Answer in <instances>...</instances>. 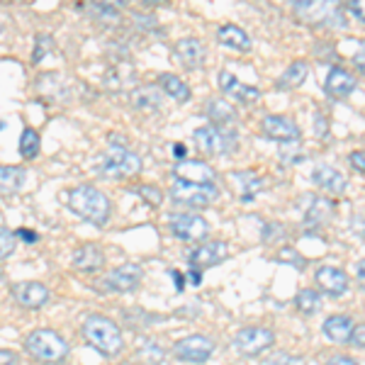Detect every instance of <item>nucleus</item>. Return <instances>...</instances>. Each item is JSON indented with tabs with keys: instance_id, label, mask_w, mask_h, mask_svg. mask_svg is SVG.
<instances>
[{
	"instance_id": "f257e3e1",
	"label": "nucleus",
	"mask_w": 365,
	"mask_h": 365,
	"mask_svg": "<svg viewBox=\"0 0 365 365\" xmlns=\"http://www.w3.org/2000/svg\"><path fill=\"white\" fill-rule=\"evenodd\" d=\"M68 207L81 220L91 222L93 227H105L113 215V202L103 190L93 185H78L68 192Z\"/></svg>"
},
{
	"instance_id": "f03ea898",
	"label": "nucleus",
	"mask_w": 365,
	"mask_h": 365,
	"mask_svg": "<svg viewBox=\"0 0 365 365\" xmlns=\"http://www.w3.org/2000/svg\"><path fill=\"white\" fill-rule=\"evenodd\" d=\"M290 10L299 22L309 27H346V15L336 0H290Z\"/></svg>"
},
{
	"instance_id": "7ed1b4c3",
	"label": "nucleus",
	"mask_w": 365,
	"mask_h": 365,
	"mask_svg": "<svg viewBox=\"0 0 365 365\" xmlns=\"http://www.w3.org/2000/svg\"><path fill=\"white\" fill-rule=\"evenodd\" d=\"M83 339L88 346H93L98 353H103L108 358L120 356L122 349H125V339H122L120 327L103 314H91L83 322Z\"/></svg>"
},
{
	"instance_id": "20e7f679",
	"label": "nucleus",
	"mask_w": 365,
	"mask_h": 365,
	"mask_svg": "<svg viewBox=\"0 0 365 365\" xmlns=\"http://www.w3.org/2000/svg\"><path fill=\"white\" fill-rule=\"evenodd\" d=\"M25 349L37 363L56 365L68 358V344L54 329H37L25 339Z\"/></svg>"
},
{
	"instance_id": "39448f33",
	"label": "nucleus",
	"mask_w": 365,
	"mask_h": 365,
	"mask_svg": "<svg viewBox=\"0 0 365 365\" xmlns=\"http://www.w3.org/2000/svg\"><path fill=\"white\" fill-rule=\"evenodd\" d=\"M141 170V158L129 151L125 144H113L108 149V154L100 158L98 163V173L105 175V178H132Z\"/></svg>"
},
{
	"instance_id": "423d86ee",
	"label": "nucleus",
	"mask_w": 365,
	"mask_h": 365,
	"mask_svg": "<svg viewBox=\"0 0 365 365\" xmlns=\"http://www.w3.org/2000/svg\"><path fill=\"white\" fill-rule=\"evenodd\" d=\"M170 197H173V205H180V207H210L217 197H220V187L215 182H190V180H173V187H170Z\"/></svg>"
},
{
	"instance_id": "0eeeda50",
	"label": "nucleus",
	"mask_w": 365,
	"mask_h": 365,
	"mask_svg": "<svg viewBox=\"0 0 365 365\" xmlns=\"http://www.w3.org/2000/svg\"><path fill=\"white\" fill-rule=\"evenodd\" d=\"M192 141H195V146L200 151H205V154H210V156H222L237 149V134H232L229 129L215 127V125L195 129Z\"/></svg>"
},
{
	"instance_id": "6e6552de",
	"label": "nucleus",
	"mask_w": 365,
	"mask_h": 365,
	"mask_svg": "<svg viewBox=\"0 0 365 365\" xmlns=\"http://www.w3.org/2000/svg\"><path fill=\"white\" fill-rule=\"evenodd\" d=\"M212 353H215V341L202 336V334L185 336L173 346V356L180 363H195V365L207 363Z\"/></svg>"
},
{
	"instance_id": "1a4fd4ad",
	"label": "nucleus",
	"mask_w": 365,
	"mask_h": 365,
	"mask_svg": "<svg viewBox=\"0 0 365 365\" xmlns=\"http://www.w3.org/2000/svg\"><path fill=\"white\" fill-rule=\"evenodd\" d=\"M275 341V334L266 327H244L234 336V349L241 356H258V353L268 351Z\"/></svg>"
},
{
	"instance_id": "9d476101",
	"label": "nucleus",
	"mask_w": 365,
	"mask_h": 365,
	"mask_svg": "<svg viewBox=\"0 0 365 365\" xmlns=\"http://www.w3.org/2000/svg\"><path fill=\"white\" fill-rule=\"evenodd\" d=\"M170 232L182 241H202L207 239L210 225L205 217L195 215V212H180V215L170 217Z\"/></svg>"
},
{
	"instance_id": "9b49d317",
	"label": "nucleus",
	"mask_w": 365,
	"mask_h": 365,
	"mask_svg": "<svg viewBox=\"0 0 365 365\" xmlns=\"http://www.w3.org/2000/svg\"><path fill=\"white\" fill-rule=\"evenodd\" d=\"M13 297H15V302L25 309H42L44 304L49 302L51 295L42 282L27 280V282H17V285H13Z\"/></svg>"
},
{
	"instance_id": "f8f14e48",
	"label": "nucleus",
	"mask_w": 365,
	"mask_h": 365,
	"mask_svg": "<svg viewBox=\"0 0 365 365\" xmlns=\"http://www.w3.org/2000/svg\"><path fill=\"white\" fill-rule=\"evenodd\" d=\"M141 282V266L137 263H125V266L110 270L105 275V287L113 292H132Z\"/></svg>"
},
{
	"instance_id": "ddd939ff",
	"label": "nucleus",
	"mask_w": 365,
	"mask_h": 365,
	"mask_svg": "<svg viewBox=\"0 0 365 365\" xmlns=\"http://www.w3.org/2000/svg\"><path fill=\"white\" fill-rule=\"evenodd\" d=\"M261 129L268 139L275 141H295L299 139V127L295 125V120L285 115H266L261 120Z\"/></svg>"
},
{
	"instance_id": "4468645a",
	"label": "nucleus",
	"mask_w": 365,
	"mask_h": 365,
	"mask_svg": "<svg viewBox=\"0 0 365 365\" xmlns=\"http://www.w3.org/2000/svg\"><path fill=\"white\" fill-rule=\"evenodd\" d=\"M220 88L227 98L237 100L241 105H253V103H258V98H261V91H258V88L241 83L237 76H232L229 71H222L220 73Z\"/></svg>"
},
{
	"instance_id": "2eb2a0df",
	"label": "nucleus",
	"mask_w": 365,
	"mask_h": 365,
	"mask_svg": "<svg viewBox=\"0 0 365 365\" xmlns=\"http://www.w3.org/2000/svg\"><path fill=\"white\" fill-rule=\"evenodd\" d=\"M229 256V246L225 241H207V244H200L195 251L190 253V266L192 268H212L217 263H222Z\"/></svg>"
},
{
	"instance_id": "dca6fc26",
	"label": "nucleus",
	"mask_w": 365,
	"mask_h": 365,
	"mask_svg": "<svg viewBox=\"0 0 365 365\" xmlns=\"http://www.w3.org/2000/svg\"><path fill=\"white\" fill-rule=\"evenodd\" d=\"M312 182H317L322 190L331 192V195H341V192H346V187H349L346 175L341 173L339 168L329 166V163H319V166L312 170Z\"/></svg>"
},
{
	"instance_id": "f3484780",
	"label": "nucleus",
	"mask_w": 365,
	"mask_h": 365,
	"mask_svg": "<svg viewBox=\"0 0 365 365\" xmlns=\"http://www.w3.org/2000/svg\"><path fill=\"white\" fill-rule=\"evenodd\" d=\"M173 175L180 180H190V182H215L217 173L212 170L205 161H187V158H180L173 166Z\"/></svg>"
},
{
	"instance_id": "a211bd4d",
	"label": "nucleus",
	"mask_w": 365,
	"mask_h": 365,
	"mask_svg": "<svg viewBox=\"0 0 365 365\" xmlns=\"http://www.w3.org/2000/svg\"><path fill=\"white\" fill-rule=\"evenodd\" d=\"M317 282H319L322 290L331 297H341L349 290V275L336 266H322L317 270Z\"/></svg>"
},
{
	"instance_id": "6ab92c4d",
	"label": "nucleus",
	"mask_w": 365,
	"mask_h": 365,
	"mask_svg": "<svg viewBox=\"0 0 365 365\" xmlns=\"http://www.w3.org/2000/svg\"><path fill=\"white\" fill-rule=\"evenodd\" d=\"M175 58L182 63L185 68H200L205 63V46L195 37H182L175 42L173 49Z\"/></svg>"
},
{
	"instance_id": "aec40b11",
	"label": "nucleus",
	"mask_w": 365,
	"mask_h": 365,
	"mask_svg": "<svg viewBox=\"0 0 365 365\" xmlns=\"http://www.w3.org/2000/svg\"><path fill=\"white\" fill-rule=\"evenodd\" d=\"M356 86H358L356 78H353L349 71L334 66L327 73V83H324V91H327V96H331V98H336V100H344V98H349L353 91H356Z\"/></svg>"
},
{
	"instance_id": "412c9836",
	"label": "nucleus",
	"mask_w": 365,
	"mask_h": 365,
	"mask_svg": "<svg viewBox=\"0 0 365 365\" xmlns=\"http://www.w3.org/2000/svg\"><path fill=\"white\" fill-rule=\"evenodd\" d=\"M105 266V253L96 244H86L73 253V268L83 273H96Z\"/></svg>"
},
{
	"instance_id": "4be33fe9",
	"label": "nucleus",
	"mask_w": 365,
	"mask_h": 365,
	"mask_svg": "<svg viewBox=\"0 0 365 365\" xmlns=\"http://www.w3.org/2000/svg\"><path fill=\"white\" fill-rule=\"evenodd\" d=\"M322 331H324V336L331 341V344H349L351 331H353V319L346 314H334L324 322Z\"/></svg>"
},
{
	"instance_id": "5701e85b",
	"label": "nucleus",
	"mask_w": 365,
	"mask_h": 365,
	"mask_svg": "<svg viewBox=\"0 0 365 365\" xmlns=\"http://www.w3.org/2000/svg\"><path fill=\"white\" fill-rule=\"evenodd\" d=\"M217 39H220L222 46H227V49H234V51H241V54L251 49L249 34H246L244 29L237 27V25H222L220 32H217Z\"/></svg>"
},
{
	"instance_id": "b1692460",
	"label": "nucleus",
	"mask_w": 365,
	"mask_h": 365,
	"mask_svg": "<svg viewBox=\"0 0 365 365\" xmlns=\"http://www.w3.org/2000/svg\"><path fill=\"white\" fill-rule=\"evenodd\" d=\"M207 117L215 122V127L229 129L234 122H237V110H234V105H229L227 100H210Z\"/></svg>"
},
{
	"instance_id": "393cba45",
	"label": "nucleus",
	"mask_w": 365,
	"mask_h": 365,
	"mask_svg": "<svg viewBox=\"0 0 365 365\" xmlns=\"http://www.w3.org/2000/svg\"><path fill=\"white\" fill-rule=\"evenodd\" d=\"M132 103L137 110H146V113H156L161 108V88L156 86H141L132 93Z\"/></svg>"
},
{
	"instance_id": "a878e982",
	"label": "nucleus",
	"mask_w": 365,
	"mask_h": 365,
	"mask_svg": "<svg viewBox=\"0 0 365 365\" xmlns=\"http://www.w3.org/2000/svg\"><path fill=\"white\" fill-rule=\"evenodd\" d=\"M309 73V63L307 61H292L290 66L282 71V76L278 78V88L280 91H292V88H299L304 83Z\"/></svg>"
},
{
	"instance_id": "bb28decb",
	"label": "nucleus",
	"mask_w": 365,
	"mask_h": 365,
	"mask_svg": "<svg viewBox=\"0 0 365 365\" xmlns=\"http://www.w3.org/2000/svg\"><path fill=\"white\" fill-rule=\"evenodd\" d=\"M158 88H161L168 98H173L175 103H187V100H190V88L185 86V81H180L178 76H173V73L158 76Z\"/></svg>"
},
{
	"instance_id": "cd10ccee",
	"label": "nucleus",
	"mask_w": 365,
	"mask_h": 365,
	"mask_svg": "<svg viewBox=\"0 0 365 365\" xmlns=\"http://www.w3.org/2000/svg\"><path fill=\"white\" fill-rule=\"evenodd\" d=\"M25 168L20 166H0V192H17L25 185Z\"/></svg>"
},
{
	"instance_id": "c85d7f7f",
	"label": "nucleus",
	"mask_w": 365,
	"mask_h": 365,
	"mask_svg": "<svg viewBox=\"0 0 365 365\" xmlns=\"http://www.w3.org/2000/svg\"><path fill=\"white\" fill-rule=\"evenodd\" d=\"M334 215V202L331 200H324V197H312V205L304 215L307 225H324L329 217Z\"/></svg>"
},
{
	"instance_id": "c756f323",
	"label": "nucleus",
	"mask_w": 365,
	"mask_h": 365,
	"mask_svg": "<svg viewBox=\"0 0 365 365\" xmlns=\"http://www.w3.org/2000/svg\"><path fill=\"white\" fill-rule=\"evenodd\" d=\"M39 146H42V141H39V134L34 132V129H25L20 137V156L25 158V161H32V158L39 156Z\"/></svg>"
},
{
	"instance_id": "7c9ffc66",
	"label": "nucleus",
	"mask_w": 365,
	"mask_h": 365,
	"mask_svg": "<svg viewBox=\"0 0 365 365\" xmlns=\"http://www.w3.org/2000/svg\"><path fill=\"white\" fill-rule=\"evenodd\" d=\"M322 299H319V292L312 290V287H307V290H299L297 297H295V307L302 312V314H314L317 309H319Z\"/></svg>"
},
{
	"instance_id": "2f4dec72",
	"label": "nucleus",
	"mask_w": 365,
	"mask_h": 365,
	"mask_svg": "<svg viewBox=\"0 0 365 365\" xmlns=\"http://www.w3.org/2000/svg\"><path fill=\"white\" fill-rule=\"evenodd\" d=\"M241 180H246V182H239V187H241V200L244 202H251V197L256 195L258 190L263 187V178H258V175H253V173H237Z\"/></svg>"
},
{
	"instance_id": "473e14b6",
	"label": "nucleus",
	"mask_w": 365,
	"mask_h": 365,
	"mask_svg": "<svg viewBox=\"0 0 365 365\" xmlns=\"http://www.w3.org/2000/svg\"><path fill=\"white\" fill-rule=\"evenodd\" d=\"M280 158H282V163H287V166H295V163L304 161V151H302V146H299V139L282 141V144H280Z\"/></svg>"
},
{
	"instance_id": "72a5a7b5",
	"label": "nucleus",
	"mask_w": 365,
	"mask_h": 365,
	"mask_svg": "<svg viewBox=\"0 0 365 365\" xmlns=\"http://www.w3.org/2000/svg\"><path fill=\"white\" fill-rule=\"evenodd\" d=\"M134 192H137L146 205H151V207H158V205L163 202V192H161V187H156V185H137Z\"/></svg>"
},
{
	"instance_id": "f704fd0d",
	"label": "nucleus",
	"mask_w": 365,
	"mask_h": 365,
	"mask_svg": "<svg viewBox=\"0 0 365 365\" xmlns=\"http://www.w3.org/2000/svg\"><path fill=\"white\" fill-rule=\"evenodd\" d=\"M17 237L10 229H0V263L3 261H8L10 256H13V251H15V246H17Z\"/></svg>"
},
{
	"instance_id": "c9c22d12",
	"label": "nucleus",
	"mask_w": 365,
	"mask_h": 365,
	"mask_svg": "<svg viewBox=\"0 0 365 365\" xmlns=\"http://www.w3.org/2000/svg\"><path fill=\"white\" fill-rule=\"evenodd\" d=\"M139 358H144L149 365H158L163 361V349L161 346H156L154 341H146V344L139 349Z\"/></svg>"
},
{
	"instance_id": "e433bc0d",
	"label": "nucleus",
	"mask_w": 365,
	"mask_h": 365,
	"mask_svg": "<svg viewBox=\"0 0 365 365\" xmlns=\"http://www.w3.org/2000/svg\"><path fill=\"white\" fill-rule=\"evenodd\" d=\"M278 261L282 263H295L297 268H304V258L299 256V253L295 249H290V246H285V249H280L278 253Z\"/></svg>"
},
{
	"instance_id": "4c0bfd02",
	"label": "nucleus",
	"mask_w": 365,
	"mask_h": 365,
	"mask_svg": "<svg viewBox=\"0 0 365 365\" xmlns=\"http://www.w3.org/2000/svg\"><path fill=\"white\" fill-rule=\"evenodd\" d=\"M49 49H51V37H37V49H34L32 61H34V63H39Z\"/></svg>"
},
{
	"instance_id": "58836bf2",
	"label": "nucleus",
	"mask_w": 365,
	"mask_h": 365,
	"mask_svg": "<svg viewBox=\"0 0 365 365\" xmlns=\"http://www.w3.org/2000/svg\"><path fill=\"white\" fill-rule=\"evenodd\" d=\"M349 344H353L356 349H365V324H358V327H353Z\"/></svg>"
},
{
	"instance_id": "ea45409f",
	"label": "nucleus",
	"mask_w": 365,
	"mask_h": 365,
	"mask_svg": "<svg viewBox=\"0 0 365 365\" xmlns=\"http://www.w3.org/2000/svg\"><path fill=\"white\" fill-rule=\"evenodd\" d=\"M346 8L351 10V15H356L358 20L365 22V0H346Z\"/></svg>"
},
{
	"instance_id": "a19ab883",
	"label": "nucleus",
	"mask_w": 365,
	"mask_h": 365,
	"mask_svg": "<svg viewBox=\"0 0 365 365\" xmlns=\"http://www.w3.org/2000/svg\"><path fill=\"white\" fill-rule=\"evenodd\" d=\"M266 365H302V361L295 356H287V353H278V356H273V361H268Z\"/></svg>"
},
{
	"instance_id": "79ce46f5",
	"label": "nucleus",
	"mask_w": 365,
	"mask_h": 365,
	"mask_svg": "<svg viewBox=\"0 0 365 365\" xmlns=\"http://www.w3.org/2000/svg\"><path fill=\"white\" fill-rule=\"evenodd\" d=\"M349 161L358 173H365V151H351Z\"/></svg>"
},
{
	"instance_id": "37998d69",
	"label": "nucleus",
	"mask_w": 365,
	"mask_h": 365,
	"mask_svg": "<svg viewBox=\"0 0 365 365\" xmlns=\"http://www.w3.org/2000/svg\"><path fill=\"white\" fill-rule=\"evenodd\" d=\"M17 239H22L25 244H37L39 237H37V232H32V229H20V232L15 234Z\"/></svg>"
},
{
	"instance_id": "c03bdc74",
	"label": "nucleus",
	"mask_w": 365,
	"mask_h": 365,
	"mask_svg": "<svg viewBox=\"0 0 365 365\" xmlns=\"http://www.w3.org/2000/svg\"><path fill=\"white\" fill-rule=\"evenodd\" d=\"M353 66H356L365 76V44L356 51V54H353Z\"/></svg>"
},
{
	"instance_id": "a18cd8bd",
	"label": "nucleus",
	"mask_w": 365,
	"mask_h": 365,
	"mask_svg": "<svg viewBox=\"0 0 365 365\" xmlns=\"http://www.w3.org/2000/svg\"><path fill=\"white\" fill-rule=\"evenodd\" d=\"M17 358L13 351H0V365H15Z\"/></svg>"
},
{
	"instance_id": "49530a36",
	"label": "nucleus",
	"mask_w": 365,
	"mask_h": 365,
	"mask_svg": "<svg viewBox=\"0 0 365 365\" xmlns=\"http://www.w3.org/2000/svg\"><path fill=\"white\" fill-rule=\"evenodd\" d=\"M327 365H358L356 361H353L351 356H336V358H331Z\"/></svg>"
},
{
	"instance_id": "de8ad7c7",
	"label": "nucleus",
	"mask_w": 365,
	"mask_h": 365,
	"mask_svg": "<svg viewBox=\"0 0 365 365\" xmlns=\"http://www.w3.org/2000/svg\"><path fill=\"white\" fill-rule=\"evenodd\" d=\"M187 278H190V285H200L202 282V273H200V268H192L190 273H187Z\"/></svg>"
},
{
	"instance_id": "09e8293b",
	"label": "nucleus",
	"mask_w": 365,
	"mask_h": 365,
	"mask_svg": "<svg viewBox=\"0 0 365 365\" xmlns=\"http://www.w3.org/2000/svg\"><path fill=\"white\" fill-rule=\"evenodd\" d=\"M314 120H317V134H319V137H324V132H327V122H324V117L322 115H314Z\"/></svg>"
},
{
	"instance_id": "8fccbe9b",
	"label": "nucleus",
	"mask_w": 365,
	"mask_h": 365,
	"mask_svg": "<svg viewBox=\"0 0 365 365\" xmlns=\"http://www.w3.org/2000/svg\"><path fill=\"white\" fill-rule=\"evenodd\" d=\"M170 275H173V280H175V287L182 290V273L180 270H170Z\"/></svg>"
},
{
	"instance_id": "3c124183",
	"label": "nucleus",
	"mask_w": 365,
	"mask_h": 365,
	"mask_svg": "<svg viewBox=\"0 0 365 365\" xmlns=\"http://www.w3.org/2000/svg\"><path fill=\"white\" fill-rule=\"evenodd\" d=\"M98 3H103V5H110V8H117V5H125L127 0H98Z\"/></svg>"
},
{
	"instance_id": "603ef678",
	"label": "nucleus",
	"mask_w": 365,
	"mask_h": 365,
	"mask_svg": "<svg viewBox=\"0 0 365 365\" xmlns=\"http://www.w3.org/2000/svg\"><path fill=\"white\" fill-rule=\"evenodd\" d=\"M173 154L178 156V158H185V146H182V144H175V146H173Z\"/></svg>"
},
{
	"instance_id": "864d4df0",
	"label": "nucleus",
	"mask_w": 365,
	"mask_h": 365,
	"mask_svg": "<svg viewBox=\"0 0 365 365\" xmlns=\"http://www.w3.org/2000/svg\"><path fill=\"white\" fill-rule=\"evenodd\" d=\"M358 278L363 280V285H365V261L358 263Z\"/></svg>"
}]
</instances>
